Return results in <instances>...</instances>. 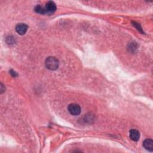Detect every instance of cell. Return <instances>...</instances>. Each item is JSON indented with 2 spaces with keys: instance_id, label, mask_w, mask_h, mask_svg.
I'll use <instances>...</instances> for the list:
<instances>
[{
  "instance_id": "obj_1",
  "label": "cell",
  "mask_w": 153,
  "mask_h": 153,
  "mask_svg": "<svg viewBox=\"0 0 153 153\" xmlns=\"http://www.w3.org/2000/svg\"><path fill=\"white\" fill-rule=\"evenodd\" d=\"M46 66L51 71L56 70L59 67V61L57 58L53 56L48 57L45 61Z\"/></svg>"
},
{
  "instance_id": "obj_2",
  "label": "cell",
  "mask_w": 153,
  "mask_h": 153,
  "mask_svg": "<svg viewBox=\"0 0 153 153\" xmlns=\"http://www.w3.org/2000/svg\"><path fill=\"white\" fill-rule=\"evenodd\" d=\"M69 113L73 116H78L81 113V107L76 104H71L68 106Z\"/></svg>"
},
{
  "instance_id": "obj_3",
  "label": "cell",
  "mask_w": 153,
  "mask_h": 153,
  "mask_svg": "<svg viewBox=\"0 0 153 153\" xmlns=\"http://www.w3.org/2000/svg\"><path fill=\"white\" fill-rule=\"evenodd\" d=\"M44 8L46 10V14L51 15L56 10V6L53 1H50L46 3Z\"/></svg>"
},
{
  "instance_id": "obj_4",
  "label": "cell",
  "mask_w": 153,
  "mask_h": 153,
  "mask_svg": "<svg viewBox=\"0 0 153 153\" xmlns=\"http://www.w3.org/2000/svg\"><path fill=\"white\" fill-rule=\"evenodd\" d=\"M28 28V26L25 23H19L16 26V31L20 35H24Z\"/></svg>"
},
{
  "instance_id": "obj_5",
  "label": "cell",
  "mask_w": 153,
  "mask_h": 153,
  "mask_svg": "<svg viewBox=\"0 0 153 153\" xmlns=\"http://www.w3.org/2000/svg\"><path fill=\"white\" fill-rule=\"evenodd\" d=\"M129 137L131 140L133 141H137L140 138V133L137 130L132 129L129 132Z\"/></svg>"
},
{
  "instance_id": "obj_6",
  "label": "cell",
  "mask_w": 153,
  "mask_h": 153,
  "mask_svg": "<svg viewBox=\"0 0 153 153\" xmlns=\"http://www.w3.org/2000/svg\"><path fill=\"white\" fill-rule=\"evenodd\" d=\"M143 147L148 151L152 152L153 151V141L151 139H146L143 142Z\"/></svg>"
},
{
  "instance_id": "obj_7",
  "label": "cell",
  "mask_w": 153,
  "mask_h": 153,
  "mask_svg": "<svg viewBox=\"0 0 153 153\" xmlns=\"http://www.w3.org/2000/svg\"><path fill=\"white\" fill-rule=\"evenodd\" d=\"M34 10L36 13H38V14H41V15H45L46 14V10H45L44 7H43L40 5H37L35 7Z\"/></svg>"
},
{
  "instance_id": "obj_8",
  "label": "cell",
  "mask_w": 153,
  "mask_h": 153,
  "mask_svg": "<svg viewBox=\"0 0 153 153\" xmlns=\"http://www.w3.org/2000/svg\"><path fill=\"white\" fill-rule=\"evenodd\" d=\"M133 25V26H135L136 27L137 30L138 31H140V32H142V28H141V26L140 25V24H139V23H136L135 22H134Z\"/></svg>"
},
{
  "instance_id": "obj_9",
  "label": "cell",
  "mask_w": 153,
  "mask_h": 153,
  "mask_svg": "<svg viewBox=\"0 0 153 153\" xmlns=\"http://www.w3.org/2000/svg\"><path fill=\"white\" fill-rule=\"evenodd\" d=\"M10 73L11 75L13 77H14L18 76V74H17L15 71H13V70H10Z\"/></svg>"
}]
</instances>
